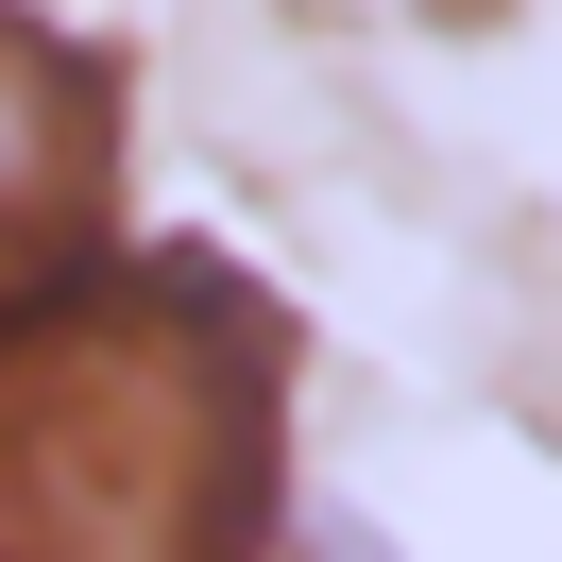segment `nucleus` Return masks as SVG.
<instances>
[{
  "label": "nucleus",
  "instance_id": "nucleus-2",
  "mask_svg": "<svg viewBox=\"0 0 562 562\" xmlns=\"http://www.w3.org/2000/svg\"><path fill=\"white\" fill-rule=\"evenodd\" d=\"M103 188H120V86L86 35L0 0V324L103 256Z\"/></svg>",
  "mask_w": 562,
  "mask_h": 562
},
{
  "label": "nucleus",
  "instance_id": "nucleus-1",
  "mask_svg": "<svg viewBox=\"0 0 562 562\" xmlns=\"http://www.w3.org/2000/svg\"><path fill=\"white\" fill-rule=\"evenodd\" d=\"M290 341L222 256H120L0 324V562H256Z\"/></svg>",
  "mask_w": 562,
  "mask_h": 562
},
{
  "label": "nucleus",
  "instance_id": "nucleus-3",
  "mask_svg": "<svg viewBox=\"0 0 562 562\" xmlns=\"http://www.w3.org/2000/svg\"><path fill=\"white\" fill-rule=\"evenodd\" d=\"M307 562H392V546H375V528H324V546H307Z\"/></svg>",
  "mask_w": 562,
  "mask_h": 562
}]
</instances>
